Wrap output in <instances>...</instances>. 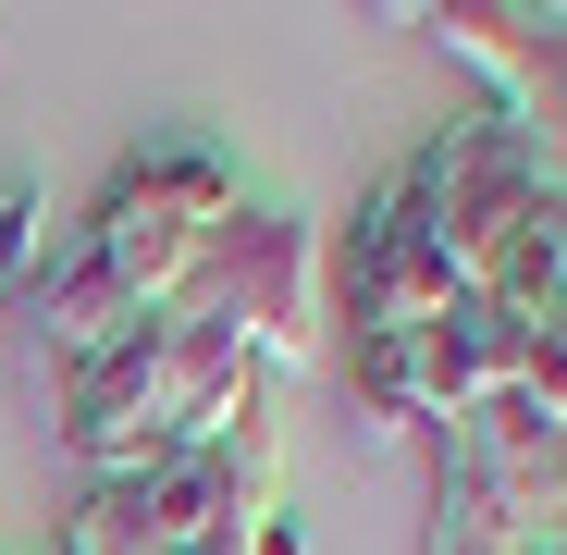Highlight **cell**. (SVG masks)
Returning <instances> with one entry per match:
<instances>
[{
    "mask_svg": "<svg viewBox=\"0 0 567 555\" xmlns=\"http://www.w3.org/2000/svg\"><path fill=\"white\" fill-rule=\"evenodd\" d=\"M247 408H259V358L198 309H148L100 370L62 383V444L86 456V482H136L185 444H223Z\"/></svg>",
    "mask_w": 567,
    "mask_h": 555,
    "instance_id": "cell-1",
    "label": "cell"
},
{
    "mask_svg": "<svg viewBox=\"0 0 567 555\" xmlns=\"http://www.w3.org/2000/svg\"><path fill=\"white\" fill-rule=\"evenodd\" d=\"M235 210H247L235 161L198 148V136H173V148H136V161L100 185V210H86L74 247L100 259L136 309H173L185 285H198V259H210V235H223Z\"/></svg>",
    "mask_w": 567,
    "mask_h": 555,
    "instance_id": "cell-2",
    "label": "cell"
},
{
    "mask_svg": "<svg viewBox=\"0 0 567 555\" xmlns=\"http://www.w3.org/2000/svg\"><path fill=\"white\" fill-rule=\"evenodd\" d=\"M173 309L223 321L259 370H309L321 358V321H333V235L309 210H235Z\"/></svg>",
    "mask_w": 567,
    "mask_h": 555,
    "instance_id": "cell-3",
    "label": "cell"
},
{
    "mask_svg": "<svg viewBox=\"0 0 567 555\" xmlns=\"http://www.w3.org/2000/svg\"><path fill=\"white\" fill-rule=\"evenodd\" d=\"M395 185H408V210L432 223V247L468 271V297L494 285V259L530 235V210H543V148L506 124V112H456L444 136H420L408 161H395Z\"/></svg>",
    "mask_w": 567,
    "mask_h": 555,
    "instance_id": "cell-4",
    "label": "cell"
},
{
    "mask_svg": "<svg viewBox=\"0 0 567 555\" xmlns=\"http://www.w3.org/2000/svg\"><path fill=\"white\" fill-rule=\"evenodd\" d=\"M468 297V271L432 247V223L408 210V185L383 173L346 223V333H432Z\"/></svg>",
    "mask_w": 567,
    "mask_h": 555,
    "instance_id": "cell-5",
    "label": "cell"
},
{
    "mask_svg": "<svg viewBox=\"0 0 567 555\" xmlns=\"http://www.w3.org/2000/svg\"><path fill=\"white\" fill-rule=\"evenodd\" d=\"M518 358H530V321H518V309L456 297V309L420 333V395H432V432H444V420H468L482 395H506V383H518Z\"/></svg>",
    "mask_w": 567,
    "mask_h": 555,
    "instance_id": "cell-6",
    "label": "cell"
},
{
    "mask_svg": "<svg viewBox=\"0 0 567 555\" xmlns=\"http://www.w3.org/2000/svg\"><path fill=\"white\" fill-rule=\"evenodd\" d=\"M25 309H38V358L62 370V383H74V370H100L148 309L112 285V271L100 259H86V247H62V259H38V285H25Z\"/></svg>",
    "mask_w": 567,
    "mask_h": 555,
    "instance_id": "cell-7",
    "label": "cell"
},
{
    "mask_svg": "<svg viewBox=\"0 0 567 555\" xmlns=\"http://www.w3.org/2000/svg\"><path fill=\"white\" fill-rule=\"evenodd\" d=\"M346 408L370 444H408L432 432V395H420V333H346Z\"/></svg>",
    "mask_w": 567,
    "mask_h": 555,
    "instance_id": "cell-8",
    "label": "cell"
},
{
    "mask_svg": "<svg viewBox=\"0 0 567 555\" xmlns=\"http://www.w3.org/2000/svg\"><path fill=\"white\" fill-rule=\"evenodd\" d=\"M38 259H50V198H38V185L13 173V185H0V321L25 309V285H38Z\"/></svg>",
    "mask_w": 567,
    "mask_h": 555,
    "instance_id": "cell-9",
    "label": "cell"
},
{
    "mask_svg": "<svg viewBox=\"0 0 567 555\" xmlns=\"http://www.w3.org/2000/svg\"><path fill=\"white\" fill-rule=\"evenodd\" d=\"M420 555H518V531H506V506H482L468 482L432 470V531H420Z\"/></svg>",
    "mask_w": 567,
    "mask_h": 555,
    "instance_id": "cell-10",
    "label": "cell"
},
{
    "mask_svg": "<svg viewBox=\"0 0 567 555\" xmlns=\"http://www.w3.org/2000/svg\"><path fill=\"white\" fill-rule=\"evenodd\" d=\"M247 555H309V531H297V518H284V506H271V518L247 531Z\"/></svg>",
    "mask_w": 567,
    "mask_h": 555,
    "instance_id": "cell-11",
    "label": "cell"
}]
</instances>
